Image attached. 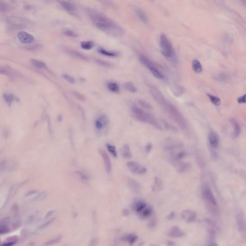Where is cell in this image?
I'll return each mask as SVG.
<instances>
[{"label": "cell", "instance_id": "1", "mask_svg": "<svg viewBox=\"0 0 246 246\" xmlns=\"http://www.w3.org/2000/svg\"><path fill=\"white\" fill-rule=\"evenodd\" d=\"M149 91L156 103L168 116L176 123L182 130L184 131L187 130L188 129L187 121L175 106L167 100L160 90L156 87L150 86Z\"/></svg>", "mask_w": 246, "mask_h": 246}, {"label": "cell", "instance_id": "2", "mask_svg": "<svg viewBox=\"0 0 246 246\" xmlns=\"http://www.w3.org/2000/svg\"><path fill=\"white\" fill-rule=\"evenodd\" d=\"M164 149L167 155L168 161L173 166L181 161L186 155L183 145L174 140H168L167 141L164 146Z\"/></svg>", "mask_w": 246, "mask_h": 246}, {"label": "cell", "instance_id": "3", "mask_svg": "<svg viewBox=\"0 0 246 246\" xmlns=\"http://www.w3.org/2000/svg\"><path fill=\"white\" fill-rule=\"evenodd\" d=\"M86 13L96 27L100 31H109L116 27L110 19L93 9L87 8Z\"/></svg>", "mask_w": 246, "mask_h": 246}, {"label": "cell", "instance_id": "4", "mask_svg": "<svg viewBox=\"0 0 246 246\" xmlns=\"http://www.w3.org/2000/svg\"><path fill=\"white\" fill-rule=\"evenodd\" d=\"M131 111L132 112L133 117H134V118L139 121L149 124L158 130H161L162 129L161 125L157 121L156 119L154 118V117L138 106H132L131 108Z\"/></svg>", "mask_w": 246, "mask_h": 246}, {"label": "cell", "instance_id": "5", "mask_svg": "<svg viewBox=\"0 0 246 246\" xmlns=\"http://www.w3.org/2000/svg\"><path fill=\"white\" fill-rule=\"evenodd\" d=\"M138 57L139 61H140L141 64L148 68L153 76L159 80H163L165 78L163 74L159 70V67H158L156 64L152 62L147 56L143 54H140L138 55Z\"/></svg>", "mask_w": 246, "mask_h": 246}, {"label": "cell", "instance_id": "6", "mask_svg": "<svg viewBox=\"0 0 246 246\" xmlns=\"http://www.w3.org/2000/svg\"><path fill=\"white\" fill-rule=\"evenodd\" d=\"M160 45L162 55L171 61H175V51L170 41L165 34H161L160 36Z\"/></svg>", "mask_w": 246, "mask_h": 246}, {"label": "cell", "instance_id": "7", "mask_svg": "<svg viewBox=\"0 0 246 246\" xmlns=\"http://www.w3.org/2000/svg\"><path fill=\"white\" fill-rule=\"evenodd\" d=\"M7 23L8 28L10 31H17L21 30L26 28L27 24V20L24 19L16 17V16H11L7 18Z\"/></svg>", "mask_w": 246, "mask_h": 246}, {"label": "cell", "instance_id": "8", "mask_svg": "<svg viewBox=\"0 0 246 246\" xmlns=\"http://www.w3.org/2000/svg\"><path fill=\"white\" fill-rule=\"evenodd\" d=\"M126 166L131 172L136 175H144L147 172V169L145 167L141 166L135 162H129L126 164Z\"/></svg>", "mask_w": 246, "mask_h": 246}, {"label": "cell", "instance_id": "9", "mask_svg": "<svg viewBox=\"0 0 246 246\" xmlns=\"http://www.w3.org/2000/svg\"><path fill=\"white\" fill-rule=\"evenodd\" d=\"M202 196L204 199H205L206 202H209L210 204L214 205H217V202L216 201L215 198L214 197L212 191L206 186H204L202 189Z\"/></svg>", "mask_w": 246, "mask_h": 246}, {"label": "cell", "instance_id": "10", "mask_svg": "<svg viewBox=\"0 0 246 246\" xmlns=\"http://www.w3.org/2000/svg\"><path fill=\"white\" fill-rule=\"evenodd\" d=\"M108 124V118L105 114L100 115L95 120V127L97 130L99 131L103 130Z\"/></svg>", "mask_w": 246, "mask_h": 246}, {"label": "cell", "instance_id": "11", "mask_svg": "<svg viewBox=\"0 0 246 246\" xmlns=\"http://www.w3.org/2000/svg\"><path fill=\"white\" fill-rule=\"evenodd\" d=\"M148 205L145 201L141 199H136L133 202L132 208L133 211L139 216Z\"/></svg>", "mask_w": 246, "mask_h": 246}, {"label": "cell", "instance_id": "12", "mask_svg": "<svg viewBox=\"0 0 246 246\" xmlns=\"http://www.w3.org/2000/svg\"><path fill=\"white\" fill-rule=\"evenodd\" d=\"M167 236L170 238H180L185 235V232L181 230L179 226L172 227L167 232Z\"/></svg>", "mask_w": 246, "mask_h": 246}, {"label": "cell", "instance_id": "13", "mask_svg": "<svg viewBox=\"0 0 246 246\" xmlns=\"http://www.w3.org/2000/svg\"><path fill=\"white\" fill-rule=\"evenodd\" d=\"M196 217L197 215L196 212L191 210H185L181 212V218L187 223L193 222L196 219Z\"/></svg>", "mask_w": 246, "mask_h": 246}, {"label": "cell", "instance_id": "14", "mask_svg": "<svg viewBox=\"0 0 246 246\" xmlns=\"http://www.w3.org/2000/svg\"><path fill=\"white\" fill-rule=\"evenodd\" d=\"M99 152L100 155L102 156V158L103 160L105 171L108 174H109L111 173V170H112V163H111L110 157L109 156L107 153H106V152H105L103 149H100Z\"/></svg>", "mask_w": 246, "mask_h": 246}, {"label": "cell", "instance_id": "15", "mask_svg": "<svg viewBox=\"0 0 246 246\" xmlns=\"http://www.w3.org/2000/svg\"><path fill=\"white\" fill-rule=\"evenodd\" d=\"M127 185L131 191L135 193H139L141 189L140 185L136 180L132 178H128L127 180Z\"/></svg>", "mask_w": 246, "mask_h": 246}, {"label": "cell", "instance_id": "16", "mask_svg": "<svg viewBox=\"0 0 246 246\" xmlns=\"http://www.w3.org/2000/svg\"><path fill=\"white\" fill-rule=\"evenodd\" d=\"M18 37L19 41L24 44L31 43L34 40V37L26 32H19L18 33Z\"/></svg>", "mask_w": 246, "mask_h": 246}, {"label": "cell", "instance_id": "17", "mask_svg": "<svg viewBox=\"0 0 246 246\" xmlns=\"http://www.w3.org/2000/svg\"><path fill=\"white\" fill-rule=\"evenodd\" d=\"M176 171L179 173H184L190 168L191 165L189 162L180 161L175 166Z\"/></svg>", "mask_w": 246, "mask_h": 246}, {"label": "cell", "instance_id": "18", "mask_svg": "<svg viewBox=\"0 0 246 246\" xmlns=\"http://www.w3.org/2000/svg\"><path fill=\"white\" fill-rule=\"evenodd\" d=\"M120 239L122 241L128 243V244L132 245L138 239V236L134 234H130L121 237Z\"/></svg>", "mask_w": 246, "mask_h": 246}, {"label": "cell", "instance_id": "19", "mask_svg": "<svg viewBox=\"0 0 246 246\" xmlns=\"http://www.w3.org/2000/svg\"><path fill=\"white\" fill-rule=\"evenodd\" d=\"M230 122L234 130V132L232 133V136L234 139H235L240 134V132H241V128H240L239 124L235 119H233V118L230 119Z\"/></svg>", "mask_w": 246, "mask_h": 246}, {"label": "cell", "instance_id": "20", "mask_svg": "<svg viewBox=\"0 0 246 246\" xmlns=\"http://www.w3.org/2000/svg\"><path fill=\"white\" fill-rule=\"evenodd\" d=\"M66 53L68 54L69 55L75 57L76 58H78L79 59L83 60H88V58H87V56L81 54V53H80L79 51L73 50H67L66 51Z\"/></svg>", "mask_w": 246, "mask_h": 246}, {"label": "cell", "instance_id": "21", "mask_svg": "<svg viewBox=\"0 0 246 246\" xmlns=\"http://www.w3.org/2000/svg\"><path fill=\"white\" fill-rule=\"evenodd\" d=\"M108 90L114 93H118L120 92V87L118 84L114 82H109L106 84Z\"/></svg>", "mask_w": 246, "mask_h": 246}, {"label": "cell", "instance_id": "22", "mask_svg": "<svg viewBox=\"0 0 246 246\" xmlns=\"http://www.w3.org/2000/svg\"><path fill=\"white\" fill-rule=\"evenodd\" d=\"M209 141L210 144L213 148H217L219 144L218 136L214 132H211L209 135Z\"/></svg>", "mask_w": 246, "mask_h": 246}, {"label": "cell", "instance_id": "23", "mask_svg": "<svg viewBox=\"0 0 246 246\" xmlns=\"http://www.w3.org/2000/svg\"><path fill=\"white\" fill-rule=\"evenodd\" d=\"M121 154L122 156L126 159H129L132 157L130 147L127 144H125L123 146L121 149Z\"/></svg>", "mask_w": 246, "mask_h": 246}, {"label": "cell", "instance_id": "24", "mask_svg": "<svg viewBox=\"0 0 246 246\" xmlns=\"http://www.w3.org/2000/svg\"><path fill=\"white\" fill-rule=\"evenodd\" d=\"M25 183V182H24V183H20L19 184L14 185V186L9 191V194H8V197H7V198L6 199V202H5V204L7 203V202H8V201H10V200L15 196V195L16 194V192L19 189V188L21 187V185L24 184Z\"/></svg>", "mask_w": 246, "mask_h": 246}, {"label": "cell", "instance_id": "25", "mask_svg": "<svg viewBox=\"0 0 246 246\" xmlns=\"http://www.w3.org/2000/svg\"><path fill=\"white\" fill-rule=\"evenodd\" d=\"M60 5L65 11H67V12H69V13H73L76 11V7L74 6V5L70 4L69 2L62 1L60 3Z\"/></svg>", "mask_w": 246, "mask_h": 246}, {"label": "cell", "instance_id": "26", "mask_svg": "<svg viewBox=\"0 0 246 246\" xmlns=\"http://www.w3.org/2000/svg\"><path fill=\"white\" fill-rule=\"evenodd\" d=\"M124 89L131 93H135L137 91L136 87L132 82H127L124 84Z\"/></svg>", "mask_w": 246, "mask_h": 246}, {"label": "cell", "instance_id": "27", "mask_svg": "<svg viewBox=\"0 0 246 246\" xmlns=\"http://www.w3.org/2000/svg\"><path fill=\"white\" fill-rule=\"evenodd\" d=\"M98 52L102 55L110 57H116L118 56L119 54L116 51H109L103 48L98 49Z\"/></svg>", "mask_w": 246, "mask_h": 246}, {"label": "cell", "instance_id": "28", "mask_svg": "<svg viewBox=\"0 0 246 246\" xmlns=\"http://www.w3.org/2000/svg\"><path fill=\"white\" fill-rule=\"evenodd\" d=\"M153 208L151 206L148 205L146 207V209L139 215V217L141 219H146L151 216L153 214Z\"/></svg>", "mask_w": 246, "mask_h": 246}, {"label": "cell", "instance_id": "29", "mask_svg": "<svg viewBox=\"0 0 246 246\" xmlns=\"http://www.w3.org/2000/svg\"><path fill=\"white\" fill-rule=\"evenodd\" d=\"M163 187L162 182L161 179L158 177H155L154 179V184L153 186V191H160L162 189Z\"/></svg>", "mask_w": 246, "mask_h": 246}, {"label": "cell", "instance_id": "30", "mask_svg": "<svg viewBox=\"0 0 246 246\" xmlns=\"http://www.w3.org/2000/svg\"><path fill=\"white\" fill-rule=\"evenodd\" d=\"M192 67L196 73H200L202 71V67L201 63L197 59H194L192 62Z\"/></svg>", "mask_w": 246, "mask_h": 246}, {"label": "cell", "instance_id": "31", "mask_svg": "<svg viewBox=\"0 0 246 246\" xmlns=\"http://www.w3.org/2000/svg\"><path fill=\"white\" fill-rule=\"evenodd\" d=\"M11 7L7 2L3 0H0V11L2 13H6L9 12Z\"/></svg>", "mask_w": 246, "mask_h": 246}, {"label": "cell", "instance_id": "32", "mask_svg": "<svg viewBox=\"0 0 246 246\" xmlns=\"http://www.w3.org/2000/svg\"><path fill=\"white\" fill-rule=\"evenodd\" d=\"M94 46L93 42L91 41H83L81 42V47L86 50H90L93 48Z\"/></svg>", "mask_w": 246, "mask_h": 246}, {"label": "cell", "instance_id": "33", "mask_svg": "<svg viewBox=\"0 0 246 246\" xmlns=\"http://www.w3.org/2000/svg\"><path fill=\"white\" fill-rule=\"evenodd\" d=\"M136 15L139 17V18L144 23H147L148 22V19L146 14L143 11L140 9H136Z\"/></svg>", "mask_w": 246, "mask_h": 246}, {"label": "cell", "instance_id": "34", "mask_svg": "<svg viewBox=\"0 0 246 246\" xmlns=\"http://www.w3.org/2000/svg\"><path fill=\"white\" fill-rule=\"evenodd\" d=\"M3 97L6 103L9 105H10L13 103V101L15 100L14 96L12 94L8 93H4L3 95Z\"/></svg>", "mask_w": 246, "mask_h": 246}, {"label": "cell", "instance_id": "35", "mask_svg": "<svg viewBox=\"0 0 246 246\" xmlns=\"http://www.w3.org/2000/svg\"><path fill=\"white\" fill-rule=\"evenodd\" d=\"M31 63L32 64L34 65V67H36L39 68V69H42L44 68L45 67L46 64L40 61V60H38L36 59H31Z\"/></svg>", "mask_w": 246, "mask_h": 246}, {"label": "cell", "instance_id": "36", "mask_svg": "<svg viewBox=\"0 0 246 246\" xmlns=\"http://www.w3.org/2000/svg\"><path fill=\"white\" fill-rule=\"evenodd\" d=\"M106 147L109 153L113 155V156L116 158L117 157V153L116 149L115 146L110 144H107Z\"/></svg>", "mask_w": 246, "mask_h": 246}, {"label": "cell", "instance_id": "37", "mask_svg": "<svg viewBox=\"0 0 246 246\" xmlns=\"http://www.w3.org/2000/svg\"><path fill=\"white\" fill-rule=\"evenodd\" d=\"M207 95L208 96L209 99H210L211 102L212 103H214L215 105H217V106H219V105H220L221 102V100L219 98L216 97V96H215L209 94H207Z\"/></svg>", "mask_w": 246, "mask_h": 246}, {"label": "cell", "instance_id": "38", "mask_svg": "<svg viewBox=\"0 0 246 246\" xmlns=\"http://www.w3.org/2000/svg\"><path fill=\"white\" fill-rule=\"evenodd\" d=\"M47 193L46 192H42L38 194L36 196L33 198L34 202H40L42 201L47 197Z\"/></svg>", "mask_w": 246, "mask_h": 246}, {"label": "cell", "instance_id": "39", "mask_svg": "<svg viewBox=\"0 0 246 246\" xmlns=\"http://www.w3.org/2000/svg\"><path fill=\"white\" fill-rule=\"evenodd\" d=\"M0 72H1V73L2 74L6 75V76H11V77H16V76H17L15 72L13 71L12 70H9V69H5V68H1Z\"/></svg>", "mask_w": 246, "mask_h": 246}, {"label": "cell", "instance_id": "40", "mask_svg": "<svg viewBox=\"0 0 246 246\" xmlns=\"http://www.w3.org/2000/svg\"><path fill=\"white\" fill-rule=\"evenodd\" d=\"M96 62L98 64H99L102 67H104L106 68H111L113 67L112 64L110 62L107 61H104L102 60L97 59L96 60Z\"/></svg>", "mask_w": 246, "mask_h": 246}, {"label": "cell", "instance_id": "41", "mask_svg": "<svg viewBox=\"0 0 246 246\" xmlns=\"http://www.w3.org/2000/svg\"><path fill=\"white\" fill-rule=\"evenodd\" d=\"M139 105L143 107L144 108L146 109H149V110H151L153 109L152 105L151 104L146 102L145 100H139Z\"/></svg>", "mask_w": 246, "mask_h": 246}, {"label": "cell", "instance_id": "42", "mask_svg": "<svg viewBox=\"0 0 246 246\" xmlns=\"http://www.w3.org/2000/svg\"><path fill=\"white\" fill-rule=\"evenodd\" d=\"M63 33L64 35L69 37L77 38L78 36V35L75 32L71 31L70 29H65L64 31H63Z\"/></svg>", "mask_w": 246, "mask_h": 246}, {"label": "cell", "instance_id": "43", "mask_svg": "<svg viewBox=\"0 0 246 246\" xmlns=\"http://www.w3.org/2000/svg\"><path fill=\"white\" fill-rule=\"evenodd\" d=\"M73 94L74 96L78 100H80L82 102H84L85 100V97L83 95L80 93V92H77V91H73Z\"/></svg>", "mask_w": 246, "mask_h": 246}, {"label": "cell", "instance_id": "44", "mask_svg": "<svg viewBox=\"0 0 246 246\" xmlns=\"http://www.w3.org/2000/svg\"><path fill=\"white\" fill-rule=\"evenodd\" d=\"M62 237L61 236H59V237H57L56 238H55L54 239H51L49 241L47 242L45 244L47 245H53V244H56V243L60 241V240L62 239Z\"/></svg>", "mask_w": 246, "mask_h": 246}, {"label": "cell", "instance_id": "45", "mask_svg": "<svg viewBox=\"0 0 246 246\" xmlns=\"http://www.w3.org/2000/svg\"><path fill=\"white\" fill-rule=\"evenodd\" d=\"M63 77L64 78V80H66L69 83L71 84H74L75 83V80L73 77H72L70 75H67V74H63Z\"/></svg>", "mask_w": 246, "mask_h": 246}, {"label": "cell", "instance_id": "46", "mask_svg": "<svg viewBox=\"0 0 246 246\" xmlns=\"http://www.w3.org/2000/svg\"><path fill=\"white\" fill-rule=\"evenodd\" d=\"M77 173L80 175L82 180V181L84 182V183H86L88 181L89 178H88V176H87L86 174H84V173H82L81 172H77Z\"/></svg>", "mask_w": 246, "mask_h": 246}, {"label": "cell", "instance_id": "47", "mask_svg": "<svg viewBox=\"0 0 246 246\" xmlns=\"http://www.w3.org/2000/svg\"><path fill=\"white\" fill-rule=\"evenodd\" d=\"M41 48L40 45H34L29 46L26 47V49L29 51L36 50Z\"/></svg>", "mask_w": 246, "mask_h": 246}, {"label": "cell", "instance_id": "48", "mask_svg": "<svg viewBox=\"0 0 246 246\" xmlns=\"http://www.w3.org/2000/svg\"><path fill=\"white\" fill-rule=\"evenodd\" d=\"M17 241V239L16 238H12V240H9L8 241L5 242V243L2 244V245H5V246H10V245H13L14 244H15Z\"/></svg>", "mask_w": 246, "mask_h": 246}, {"label": "cell", "instance_id": "49", "mask_svg": "<svg viewBox=\"0 0 246 246\" xmlns=\"http://www.w3.org/2000/svg\"><path fill=\"white\" fill-rule=\"evenodd\" d=\"M152 148H153V145L150 143H149L147 144L146 146H145V151L147 154H148V153H149L151 152Z\"/></svg>", "mask_w": 246, "mask_h": 246}, {"label": "cell", "instance_id": "50", "mask_svg": "<svg viewBox=\"0 0 246 246\" xmlns=\"http://www.w3.org/2000/svg\"><path fill=\"white\" fill-rule=\"evenodd\" d=\"M238 102L239 103H246V94L241 97L238 98Z\"/></svg>", "mask_w": 246, "mask_h": 246}, {"label": "cell", "instance_id": "51", "mask_svg": "<svg viewBox=\"0 0 246 246\" xmlns=\"http://www.w3.org/2000/svg\"><path fill=\"white\" fill-rule=\"evenodd\" d=\"M54 219L53 218V219H51L50 220L48 221L47 223H44L43 225H42L40 226V228L42 229H44L45 228H47V226H49V225L54 221Z\"/></svg>", "mask_w": 246, "mask_h": 246}, {"label": "cell", "instance_id": "52", "mask_svg": "<svg viewBox=\"0 0 246 246\" xmlns=\"http://www.w3.org/2000/svg\"><path fill=\"white\" fill-rule=\"evenodd\" d=\"M156 219H155V218H153V219L149 221V223L148 226H149V228H153V227H154V226L156 225Z\"/></svg>", "mask_w": 246, "mask_h": 246}, {"label": "cell", "instance_id": "53", "mask_svg": "<svg viewBox=\"0 0 246 246\" xmlns=\"http://www.w3.org/2000/svg\"><path fill=\"white\" fill-rule=\"evenodd\" d=\"M165 126H167L166 128H168V130H174V131H176V128L175 127H174L173 126H172L171 124H169L168 123H166L165 124Z\"/></svg>", "mask_w": 246, "mask_h": 246}, {"label": "cell", "instance_id": "54", "mask_svg": "<svg viewBox=\"0 0 246 246\" xmlns=\"http://www.w3.org/2000/svg\"><path fill=\"white\" fill-rule=\"evenodd\" d=\"M97 1L99 2L102 5H110L109 0H97Z\"/></svg>", "mask_w": 246, "mask_h": 246}, {"label": "cell", "instance_id": "55", "mask_svg": "<svg viewBox=\"0 0 246 246\" xmlns=\"http://www.w3.org/2000/svg\"><path fill=\"white\" fill-rule=\"evenodd\" d=\"M37 193V191L36 190H31V191H28L26 193V197H28V196H32V195H34L35 194H36Z\"/></svg>", "mask_w": 246, "mask_h": 246}, {"label": "cell", "instance_id": "56", "mask_svg": "<svg viewBox=\"0 0 246 246\" xmlns=\"http://www.w3.org/2000/svg\"><path fill=\"white\" fill-rule=\"evenodd\" d=\"M175 212H171L170 214H169V215H167V219L169 220H171L173 219V218H174V217H175Z\"/></svg>", "mask_w": 246, "mask_h": 246}, {"label": "cell", "instance_id": "57", "mask_svg": "<svg viewBox=\"0 0 246 246\" xmlns=\"http://www.w3.org/2000/svg\"><path fill=\"white\" fill-rule=\"evenodd\" d=\"M122 214L125 216L128 215L130 214V212H129L128 209H126V208L123 209L122 211Z\"/></svg>", "mask_w": 246, "mask_h": 246}, {"label": "cell", "instance_id": "58", "mask_svg": "<svg viewBox=\"0 0 246 246\" xmlns=\"http://www.w3.org/2000/svg\"><path fill=\"white\" fill-rule=\"evenodd\" d=\"M54 210H51L50 211L48 212V213H47V215H46L45 218H49L50 216H51V215H53V213H54Z\"/></svg>", "mask_w": 246, "mask_h": 246}, {"label": "cell", "instance_id": "59", "mask_svg": "<svg viewBox=\"0 0 246 246\" xmlns=\"http://www.w3.org/2000/svg\"><path fill=\"white\" fill-rule=\"evenodd\" d=\"M168 245H175V244L173 242L171 241H169L168 242Z\"/></svg>", "mask_w": 246, "mask_h": 246}]
</instances>
